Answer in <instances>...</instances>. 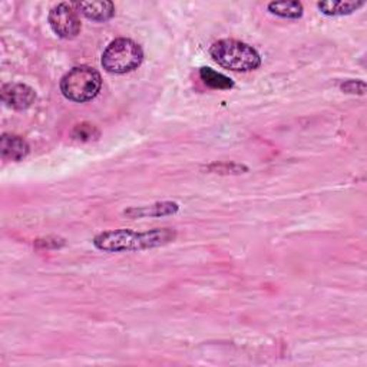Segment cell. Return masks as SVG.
Wrapping results in <instances>:
<instances>
[{
	"instance_id": "1",
	"label": "cell",
	"mask_w": 367,
	"mask_h": 367,
	"mask_svg": "<svg viewBox=\"0 0 367 367\" xmlns=\"http://www.w3.org/2000/svg\"><path fill=\"white\" fill-rule=\"evenodd\" d=\"M177 232L171 228H155L145 232L133 229H112L98 234L93 246L102 252H137L165 246L175 239Z\"/></svg>"
},
{
	"instance_id": "2",
	"label": "cell",
	"mask_w": 367,
	"mask_h": 367,
	"mask_svg": "<svg viewBox=\"0 0 367 367\" xmlns=\"http://www.w3.org/2000/svg\"><path fill=\"white\" fill-rule=\"evenodd\" d=\"M210 55L219 66L235 72L254 71L262 65V58L253 46L234 39L215 42Z\"/></svg>"
},
{
	"instance_id": "3",
	"label": "cell",
	"mask_w": 367,
	"mask_h": 367,
	"mask_svg": "<svg viewBox=\"0 0 367 367\" xmlns=\"http://www.w3.org/2000/svg\"><path fill=\"white\" fill-rule=\"evenodd\" d=\"M144 59L143 48L133 39L120 38L108 45L102 55V66L106 72L124 75L135 71Z\"/></svg>"
},
{
	"instance_id": "4",
	"label": "cell",
	"mask_w": 367,
	"mask_h": 367,
	"mask_svg": "<svg viewBox=\"0 0 367 367\" xmlns=\"http://www.w3.org/2000/svg\"><path fill=\"white\" fill-rule=\"evenodd\" d=\"M102 78L91 66H76L71 69L61 81V92L72 102L92 100L100 91Z\"/></svg>"
},
{
	"instance_id": "5",
	"label": "cell",
	"mask_w": 367,
	"mask_h": 367,
	"mask_svg": "<svg viewBox=\"0 0 367 367\" xmlns=\"http://www.w3.org/2000/svg\"><path fill=\"white\" fill-rule=\"evenodd\" d=\"M52 31L62 39H73L81 32V21L75 4H59L49 14Z\"/></svg>"
},
{
	"instance_id": "6",
	"label": "cell",
	"mask_w": 367,
	"mask_h": 367,
	"mask_svg": "<svg viewBox=\"0 0 367 367\" xmlns=\"http://www.w3.org/2000/svg\"><path fill=\"white\" fill-rule=\"evenodd\" d=\"M2 100L9 108L24 110L35 103L36 92L25 83H6L2 88Z\"/></svg>"
},
{
	"instance_id": "7",
	"label": "cell",
	"mask_w": 367,
	"mask_h": 367,
	"mask_svg": "<svg viewBox=\"0 0 367 367\" xmlns=\"http://www.w3.org/2000/svg\"><path fill=\"white\" fill-rule=\"evenodd\" d=\"M75 8L93 22H106L115 16V5L112 2H81L75 4Z\"/></svg>"
},
{
	"instance_id": "8",
	"label": "cell",
	"mask_w": 367,
	"mask_h": 367,
	"mask_svg": "<svg viewBox=\"0 0 367 367\" xmlns=\"http://www.w3.org/2000/svg\"><path fill=\"white\" fill-rule=\"evenodd\" d=\"M0 151L6 161H21L29 154V145L18 135L4 134L0 140Z\"/></svg>"
},
{
	"instance_id": "9",
	"label": "cell",
	"mask_w": 367,
	"mask_h": 367,
	"mask_svg": "<svg viewBox=\"0 0 367 367\" xmlns=\"http://www.w3.org/2000/svg\"><path fill=\"white\" fill-rule=\"evenodd\" d=\"M180 205L172 201H164L157 202L151 207H141V208H131L127 210L124 214L130 218H143V217H164V215H172L178 212Z\"/></svg>"
},
{
	"instance_id": "10",
	"label": "cell",
	"mask_w": 367,
	"mask_h": 367,
	"mask_svg": "<svg viewBox=\"0 0 367 367\" xmlns=\"http://www.w3.org/2000/svg\"><path fill=\"white\" fill-rule=\"evenodd\" d=\"M361 6H364V2H320L317 4V8L321 11V14L327 16H344L351 15L353 12L358 11Z\"/></svg>"
},
{
	"instance_id": "11",
	"label": "cell",
	"mask_w": 367,
	"mask_h": 367,
	"mask_svg": "<svg viewBox=\"0 0 367 367\" xmlns=\"http://www.w3.org/2000/svg\"><path fill=\"white\" fill-rule=\"evenodd\" d=\"M269 11L284 19H299L303 16V5L300 2H272Z\"/></svg>"
},
{
	"instance_id": "12",
	"label": "cell",
	"mask_w": 367,
	"mask_h": 367,
	"mask_svg": "<svg viewBox=\"0 0 367 367\" xmlns=\"http://www.w3.org/2000/svg\"><path fill=\"white\" fill-rule=\"evenodd\" d=\"M200 76L204 83L212 89H231L234 86V82L228 76L218 73L211 68H201Z\"/></svg>"
},
{
	"instance_id": "13",
	"label": "cell",
	"mask_w": 367,
	"mask_h": 367,
	"mask_svg": "<svg viewBox=\"0 0 367 367\" xmlns=\"http://www.w3.org/2000/svg\"><path fill=\"white\" fill-rule=\"evenodd\" d=\"M98 135H99L98 130L93 125H89V124L78 125L73 130V134H72V137L75 140H79V141H91V140H95Z\"/></svg>"
},
{
	"instance_id": "14",
	"label": "cell",
	"mask_w": 367,
	"mask_h": 367,
	"mask_svg": "<svg viewBox=\"0 0 367 367\" xmlns=\"http://www.w3.org/2000/svg\"><path fill=\"white\" fill-rule=\"evenodd\" d=\"M341 89L347 93H358V95H363L364 93V89H366V85L364 82L361 81H347L346 83L341 85Z\"/></svg>"
},
{
	"instance_id": "15",
	"label": "cell",
	"mask_w": 367,
	"mask_h": 367,
	"mask_svg": "<svg viewBox=\"0 0 367 367\" xmlns=\"http://www.w3.org/2000/svg\"><path fill=\"white\" fill-rule=\"evenodd\" d=\"M49 244H53V246L58 249V247L63 246L65 241L62 238H56V237L55 238H45V239H38L36 241V246L38 247H43V249L49 247Z\"/></svg>"
}]
</instances>
